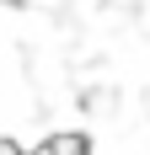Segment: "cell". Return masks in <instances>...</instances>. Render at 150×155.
<instances>
[{
	"instance_id": "1",
	"label": "cell",
	"mask_w": 150,
	"mask_h": 155,
	"mask_svg": "<svg viewBox=\"0 0 150 155\" xmlns=\"http://www.w3.org/2000/svg\"><path fill=\"white\" fill-rule=\"evenodd\" d=\"M32 155H91V144H86V134H48Z\"/></svg>"
}]
</instances>
